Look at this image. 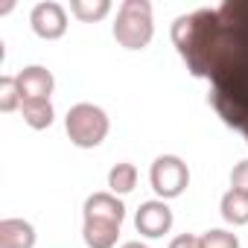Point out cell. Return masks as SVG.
Returning <instances> with one entry per match:
<instances>
[{"mask_svg":"<svg viewBox=\"0 0 248 248\" xmlns=\"http://www.w3.org/2000/svg\"><path fill=\"white\" fill-rule=\"evenodd\" d=\"M172 41L190 73L210 82L219 117L248 140V0L175 18Z\"/></svg>","mask_w":248,"mask_h":248,"instance_id":"6da1fadb","label":"cell"},{"mask_svg":"<svg viewBox=\"0 0 248 248\" xmlns=\"http://www.w3.org/2000/svg\"><path fill=\"white\" fill-rule=\"evenodd\" d=\"M155 35L152 3L149 0H126L114 21V38L126 50H143Z\"/></svg>","mask_w":248,"mask_h":248,"instance_id":"7a4b0ae2","label":"cell"},{"mask_svg":"<svg viewBox=\"0 0 248 248\" xmlns=\"http://www.w3.org/2000/svg\"><path fill=\"white\" fill-rule=\"evenodd\" d=\"M64 129H67V138L70 143H76L79 149H93L105 140L111 123H108V114L93 105V102H79L67 111L64 117Z\"/></svg>","mask_w":248,"mask_h":248,"instance_id":"3957f363","label":"cell"},{"mask_svg":"<svg viewBox=\"0 0 248 248\" xmlns=\"http://www.w3.org/2000/svg\"><path fill=\"white\" fill-rule=\"evenodd\" d=\"M149 181L161 199H178L190 184V170L178 155H161L149 170Z\"/></svg>","mask_w":248,"mask_h":248,"instance_id":"277c9868","label":"cell"},{"mask_svg":"<svg viewBox=\"0 0 248 248\" xmlns=\"http://www.w3.org/2000/svg\"><path fill=\"white\" fill-rule=\"evenodd\" d=\"M30 24H32V32L44 41H56L67 32V12L62 3L56 0H47V3H38L30 15Z\"/></svg>","mask_w":248,"mask_h":248,"instance_id":"5b68a950","label":"cell"},{"mask_svg":"<svg viewBox=\"0 0 248 248\" xmlns=\"http://www.w3.org/2000/svg\"><path fill=\"white\" fill-rule=\"evenodd\" d=\"M135 228H138V233H143V236H149V239H158V236H164V233L172 228V210L167 207L164 199H158V202H143V204L138 207Z\"/></svg>","mask_w":248,"mask_h":248,"instance_id":"8992f818","label":"cell"},{"mask_svg":"<svg viewBox=\"0 0 248 248\" xmlns=\"http://www.w3.org/2000/svg\"><path fill=\"white\" fill-rule=\"evenodd\" d=\"M18 88H21V96L24 99H50L53 88H56V79L47 67L41 64H30L18 73Z\"/></svg>","mask_w":248,"mask_h":248,"instance_id":"52a82bcc","label":"cell"},{"mask_svg":"<svg viewBox=\"0 0 248 248\" xmlns=\"http://www.w3.org/2000/svg\"><path fill=\"white\" fill-rule=\"evenodd\" d=\"M85 219H108V222L123 225L126 207H123V202L114 193H93L85 202Z\"/></svg>","mask_w":248,"mask_h":248,"instance_id":"ba28073f","label":"cell"},{"mask_svg":"<svg viewBox=\"0 0 248 248\" xmlns=\"http://www.w3.org/2000/svg\"><path fill=\"white\" fill-rule=\"evenodd\" d=\"M35 228L24 219H3L0 222V248H32Z\"/></svg>","mask_w":248,"mask_h":248,"instance_id":"9c48e42d","label":"cell"},{"mask_svg":"<svg viewBox=\"0 0 248 248\" xmlns=\"http://www.w3.org/2000/svg\"><path fill=\"white\" fill-rule=\"evenodd\" d=\"M82 236H85L88 248H114L117 236H120V225L108 222V219H85Z\"/></svg>","mask_w":248,"mask_h":248,"instance_id":"30bf717a","label":"cell"},{"mask_svg":"<svg viewBox=\"0 0 248 248\" xmlns=\"http://www.w3.org/2000/svg\"><path fill=\"white\" fill-rule=\"evenodd\" d=\"M21 114L27 120V126L30 129H38V132L41 129H50L53 126V117H56L50 99H24L21 102Z\"/></svg>","mask_w":248,"mask_h":248,"instance_id":"8fae6325","label":"cell"},{"mask_svg":"<svg viewBox=\"0 0 248 248\" xmlns=\"http://www.w3.org/2000/svg\"><path fill=\"white\" fill-rule=\"evenodd\" d=\"M222 219L231 222V225H248V193H239V190H228L222 196Z\"/></svg>","mask_w":248,"mask_h":248,"instance_id":"7c38bea8","label":"cell"},{"mask_svg":"<svg viewBox=\"0 0 248 248\" xmlns=\"http://www.w3.org/2000/svg\"><path fill=\"white\" fill-rule=\"evenodd\" d=\"M135 184H138V167H135V164H126V161H123V164H114V167H111V172H108V187H111L114 196L132 193Z\"/></svg>","mask_w":248,"mask_h":248,"instance_id":"4fadbf2b","label":"cell"},{"mask_svg":"<svg viewBox=\"0 0 248 248\" xmlns=\"http://www.w3.org/2000/svg\"><path fill=\"white\" fill-rule=\"evenodd\" d=\"M70 12H73L79 21L93 24V21H99V18H105V15L111 12V3H108V0H73V3H70Z\"/></svg>","mask_w":248,"mask_h":248,"instance_id":"5bb4252c","label":"cell"},{"mask_svg":"<svg viewBox=\"0 0 248 248\" xmlns=\"http://www.w3.org/2000/svg\"><path fill=\"white\" fill-rule=\"evenodd\" d=\"M24 102L18 76H0V111H15Z\"/></svg>","mask_w":248,"mask_h":248,"instance_id":"9a60e30c","label":"cell"},{"mask_svg":"<svg viewBox=\"0 0 248 248\" xmlns=\"http://www.w3.org/2000/svg\"><path fill=\"white\" fill-rule=\"evenodd\" d=\"M199 248H239V236L222 228H213L199 236Z\"/></svg>","mask_w":248,"mask_h":248,"instance_id":"2e32d148","label":"cell"},{"mask_svg":"<svg viewBox=\"0 0 248 248\" xmlns=\"http://www.w3.org/2000/svg\"><path fill=\"white\" fill-rule=\"evenodd\" d=\"M231 190L248 193V158H245V161H239V164L231 170Z\"/></svg>","mask_w":248,"mask_h":248,"instance_id":"e0dca14e","label":"cell"},{"mask_svg":"<svg viewBox=\"0 0 248 248\" xmlns=\"http://www.w3.org/2000/svg\"><path fill=\"white\" fill-rule=\"evenodd\" d=\"M170 248H199V236H193V233H181V236H175V239L170 242Z\"/></svg>","mask_w":248,"mask_h":248,"instance_id":"ac0fdd59","label":"cell"},{"mask_svg":"<svg viewBox=\"0 0 248 248\" xmlns=\"http://www.w3.org/2000/svg\"><path fill=\"white\" fill-rule=\"evenodd\" d=\"M120 248H149V245H143V242L135 239V242H126V245H120Z\"/></svg>","mask_w":248,"mask_h":248,"instance_id":"d6986e66","label":"cell"}]
</instances>
